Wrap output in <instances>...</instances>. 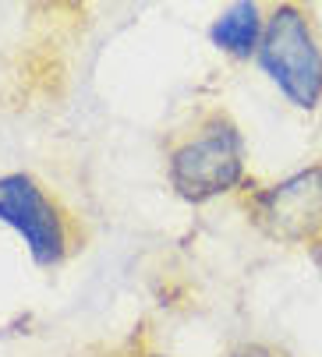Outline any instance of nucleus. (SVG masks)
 I'll return each mask as SVG.
<instances>
[{
	"label": "nucleus",
	"mask_w": 322,
	"mask_h": 357,
	"mask_svg": "<svg viewBox=\"0 0 322 357\" xmlns=\"http://www.w3.org/2000/svg\"><path fill=\"white\" fill-rule=\"evenodd\" d=\"M167 181L191 206H205L212 198L237 191L248 181V145L241 128L220 110L202 117L184 138L170 145Z\"/></svg>",
	"instance_id": "f257e3e1"
},
{
	"label": "nucleus",
	"mask_w": 322,
	"mask_h": 357,
	"mask_svg": "<svg viewBox=\"0 0 322 357\" xmlns=\"http://www.w3.org/2000/svg\"><path fill=\"white\" fill-rule=\"evenodd\" d=\"M255 64L291 107L298 110L322 107V43L305 8L277 4L265 15V32Z\"/></svg>",
	"instance_id": "f03ea898"
},
{
	"label": "nucleus",
	"mask_w": 322,
	"mask_h": 357,
	"mask_svg": "<svg viewBox=\"0 0 322 357\" xmlns=\"http://www.w3.org/2000/svg\"><path fill=\"white\" fill-rule=\"evenodd\" d=\"M0 223L15 230L39 269H53L71 251V227L64 209L32 174H0Z\"/></svg>",
	"instance_id": "7ed1b4c3"
},
{
	"label": "nucleus",
	"mask_w": 322,
	"mask_h": 357,
	"mask_svg": "<svg viewBox=\"0 0 322 357\" xmlns=\"http://www.w3.org/2000/svg\"><path fill=\"white\" fill-rule=\"evenodd\" d=\"M255 223L284 244H305L322 237V163L294 170L291 177L255 191Z\"/></svg>",
	"instance_id": "20e7f679"
},
{
	"label": "nucleus",
	"mask_w": 322,
	"mask_h": 357,
	"mask_svg": "<svg viewBox=\"0 0 322 357\" xmlns=\"http://www.w3.org/2000/svg\"><path fill=\"white\" fill-rule=\"evenodd\" d=\"M262 32H265L262 4H255V0H237V4H227L217 18H212L209 43L234 61H255Z\"/></svg>",
	"instance_id": "39448f33"
},
{
	"label": "nucleus",
	"mask_w": 322,
	"mask_h": 357,
	"mask_svg": "<svg viewBox=\"0 0 322 357\" xmlns=\"http://www.w3.org/2000/svg\"><path fill=\"white\" fill-rule=\"evenodd\" d=\"M227 357H280V354H277V350H270V347H258V343H244V347L230 350Z\"/></svg>",
	"instance_id": "423d86ee"
}]
</instances>
